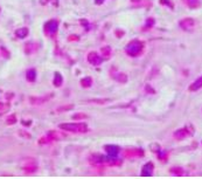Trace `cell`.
<instances>
[{
    "mask_svg": "<svg viewBox=\"0 0 202 179\" xmlns=\"http://www.w3.org/2000/svg\"><path fill=\"white\" fill-rule=\"evenodd\" d=\"M142 49H144V44L139 40H133L125 46V53L131 58L139 56L142 53Z\"/></svg>",
    "mask_w": 202,
    "mask_h": 179,
    "instance_id": "6da1fadb",
    "label": "cell"
},
{
    "mask_svg": "<svg viewBox=\"0 0 202 179\" xmlns=\"http://www.w3.org/2000/svg\"><path fill=\"white\" fill-rule=\"evenodd\" d=\"M59 127L64 131L77 132V134H84L88 131V125L85 123H61Z\"/></svg>",
    "mask_w": 202,
    "mask_h": 179,
    "instance_id": "7a4b0ae2",
    "label": "cell"
},
{
    "mask_svg": "<svg viewBox=\"0 0 202 179\" xmlns=\"http://www.w3.org/2000/svg\"><path fill=\"white\" fill-rule=\"evenodd\" d=\"M43 30H45V33L48 37L55 35L57 30H59V23H57V20H54V19H53V20L47 21V23H45Z\"/></svg>",
    "mask_w": 202,
    "mask_h": 179,
    "instance_id": "3957f363",
    "label": "cell"
},
{
    "mask_svg": "<svg viewBox=\"0 0 202 179\" xmlns=\"http://www.w3.org/2000/svg\"><path fill=\"white\" fill-rule=\"evenodd\" d=\"M22 169L25 172L27 173H33V172H36L38 170V165H36V162L32 158H28V159H25L22 164Z\"/></svg>",
    "mask_w": 202,
    "mask_h": 179,
    "instance_id": "277c9868",
    "label": "cell"
},
{
    "mask_svg": "<svg viewBox=\"0 0 202 179\" xmlns=\"http://www.w3.org/2000/svg\"><path fill=\"white\" fill-rule=\"evenodd\" d=\"M180 27L183 30H187V32H190V30H194L195 27V20L192 19V18H186V19H182L180 21Z\"/></svg>",
    "mask_w": 202,
    "mask_h": 179,
    "instance_id": "5b68a950",
    "label": "cell"
},
{
    "mask_svg": "<svg viewBox=\"0 0 202 179\" xmlns=\"http://www.w3.org/2000/svg\"><path fill=\"white\" fill-rule=\"evenodd\" d=\"M103 61V58L99 56L96 52H90L88 54V62L92 66H99Z\"/></svg>",
    "mask_w": 202,
    "mask_h": 179,
    "instance_id": "8992f818",
    "label": "cell"
},
{
    "mask_svg": "<svg viewBox=\"0 0 202 179\" xmlns=\"http://www.w3.org/2000/svg\"><path fill=\"white\" fill-rule=\"evenodd\" d=\"M124 155L127 158H137L144 156V151L140 149H126L124 151Z\"/></svg>",
    "mask_w": 202,
    "mask_h": 179,
    "instance_id": "52a82bcc",
    "label": "cell"
},
{
    "mask_svg": "<svg viewBox=\"0 0 202 179\" xmlns=\"http://www.w3.org/2000/svg\"><path fill=\"white\" fill-rule=\"evenodd\" d=\"M153 170H154V165L153 163L149 162L147 164H145L142 169V177H151L153 174Z\"/></svg>",
    "mask_w": 202,
    "mask_h": 179,
    "instance_id": "ba28073f",
    "label": "cell"
},
{
    "mask_svg": "<svg viewBox=\"0 0 202 179\" xmlns=\"http://www.w3.org/2000/svg\"><path fill=\"white\" fill-rule=\"evenodd\" d=\"M104 149L106 151V153L110 157H112V158H116L118 156V153H119V146H117V145L110 144V145H106Z\"/></svg>",
    "mask_w": 202,
    "mask_h": 179,
    "instance_id": "9c48e42d",
    "label": "cell"
},
{
    "mask_svg": "<svg viewBox=\"0 0 202 179\" xmlns=\"http://www.w3.org/2000/svg\"><path fill=\"white\" fill-rule=\"evenodd\" d=\"M190 134H192V132H189L186 128H185V129H180V130H176V131L174 132V138L178 139V141H182V139L187 138L188 136H190Z\"/></svg>",
    "mask_w": 202,
    "mask_h": 179,
    "instance_id": "30bf717a",
    "label": "cell"
},
{
    "mask_svg": "<svg viewBox=\"0 0 202 179\" xmlns=\"http://www.w3.org/2000/svg\"><path fill=\"white\" fill-rule=\"evenodd\" d=\"M47 136L52 139V141H61V139H64L67 136L62 132H59V131H55V130H50L47 132Z\"/></svg>",
    "mask_w": 202,
    "mask_h": 179,
    "instance_id": "8fae6325",
    "label": "cell"
},
{
    "mask_svg": "<svg viewBox=\"0 0 202 179\" xmlns=\"http://www.w3.org/2000/svg\"><path fill=\"white\" fill-rule=\"evenodd\" d=\"M111 75H112L113 80L117 81V82H119V83L127 82V75L124 74V73H119V72H115V70H113L112 73H111Z\"/></svg>",
    "mask_w": 202,
    "mask_h": 179,
    "instance_id": "7c38bea8",
    "label": "cell"
},
{
    "mask_svg": "<svg viewBox=\"0 0 202 179\" xmlns=\"http://www.w3.org/2000/svg\"><path fill=\"white\" fill-rule=\"evenodd\" d=\"M52 95H48V96H41V97H30L29 98V102L32 103V104L34 105H40L42 104V103H45V102H47Z\"/></svg>",
    "mask_w": 202,
    "mask_h": 179,
    "instance_id": "4fadbf2b",
    "label": "cell"
},
{
    "mask_svg": "<svg viewBox=\"0 0 202 179\" xmlns=\"http://www.w3.org/2000/svg\"><path fill=\"white\" fill-rule=\"evenodd\" d=\"M104 157L102 155H98V153H94L89 157V162L91 164H102L104 162Z\"/></svg>",
    "mask_w": 202,
    "mask_h": 179,
    "instance_id": "5bb4252c",
    "label": "cell"
},
{
    "mask_svg": "<svg viewBox=\"0 0 202 179\" xmlns=\"http://www.w3.org/2000/svg\"><path fill=\"white\" fill-rule=\"evenodd\" d=\"M202 88V76H200L199 79H196L194 82L189 86V91H196V90L201 89Z\"/></svg>",
    "mask_w": 202,
    "mask_h": 179,
    "instance_id": "9a60e30c",
    "label": "cell"
},
{
    "mask_svg": "<svg viewBox=\"0 0 202 179\" xmlns=\"http://www.w3.org/2000/svg\"><path fill=\"white\" fill-rule=\"evenodd\" d=\"M26 79L28 82H34L36 80V70L34 68H30L26 72Z\"/></svg>",
    "mask_w": 202,
    "mask_h": 179,
    "instance_id": "2e32d148",
    "label": "cell"
},
{
    "mask_svg": "<svg viewBox=\"0 0 202 179\" xmlns=\"http://www.w3.org/2000/svg\"><path fill=\"white\" fill-rule=\"evenodd\" d=\"M62 83H63V76L60 74V73H55L54 74V80H53V84L56 87V88H59L62 86Z\"/></svg>",
    "mask_w": 202,
    "mask_h": 179,
    "instance_id": "e0dca14e",
    "label": "cell"
},
{
    "mask_svg": "<svg viewBox=\"0 0 202 179\" xmlns=\"http://www.w3.org/2000/svg\"><path fill=\"white\" fill-rule=\"evenodd\" d=\"M28 33H29V30H28L27 27H22V28H19V30H15V35L19 39H25L28 35Z\"/></svg>",
    "mask_w": 202,
    "mask_h": 179,
    "instance_id": "ac0fdd59",
    "label": "cell"
},
{
    "mask_svg": "<svg viewBox=\"0 0 202 179\" xmlns=\"http://www.w3.org/2000/svg\"><path fill=\"white\" fill-rule=\"evenodd\" d=\"M101 54H102V58L103 60H109L110 56H111V48L109 46H105V47H102L101 49Z\"/></svg>",
    "mask_w": 202,
    "mask_h": 179,
    "instance_id": "d6986e66",
    "label": "cell"
},
{
    "mask_svg": "<svg viewBox=\"0 0 202 179\" xmlns=\"http://www.w3.org/2000/svg\"><path fill=\"white\" fill-rule=\"evenodd\" d=\"M11 109V105L9 103H5V102H0V116L7 114Z\"/></svg>",
    "mask_w": 202,
    "mask_h": 179,
    "instance_id": "ffe728a7",
    "label": "cell"
},
{
    "mask_svg": "<svg viewBox=\"0 0 202 179\" xmlns=\"http://www.w3.org/2000/svg\"><path fill=\"white\" fill-rule=\"evenodd\" d=\"M91 84H92V80L90 77H84V79L81 80V86L83 88H90Z\"/></svg>",
    "mask_w": 202,
    "mask_h": 179,
    "instance_id": "44dd1931",
    "label": "cell"
},
{
    "mask_svg": "<svg viewBox=\"0 0 202 179\" xmlns=\"http://www.w3.org/2000/svg\"><path fill=\"white\" fill-rule=\"evenodd\" d=\"M15 123H16V116L15 115H9L8 118L6 119V124L7 125H13Z\"/></svg>",
    "mask_w": 202,
    "mask_h": 179,
    "instance_id": "7402d4cb",
    "label": "cell"
},
{
    "mask_svg": "<svg viewBox=\"0 0 202 179\" xmlns=\"http://www.w3.org/2000/svg\"><path fill=\"white\" fill-rule=\"evenodd\" d=\"M187 4L189 7L195 8L200 5V0H187Z\"/></svg>",
    "mask_w": 202,
    "mask_h": 179,
    "instance_id": "603a6c76",
    "label": "cell"
},
{
    "mask_svg": "<svg viewBox=\"0 0 202 179\" xmlns=\"http://www.w3.org/2000/svg\"><path fill=\"white\" fill-rule=\"evenodd\" d=\"M171 172H172L173 174H176V176H182L183 174V170L181 167H172Z\"/></svg>",
    "mask_w": 202,
    "mask_h": 179,
    "instance_id": "cb8c5ba5",
    "label": "cell"
},
{
    "mask_svg": "<svg viewBox=\"0 0 202 179\" xmlns=\"http://www.w3.org/2000/svg\"><path fill=\"white\" fill-rule=\"evenodd\" d=\"M150 150L152 151V152H156V153H158V152L160 151V145L157 144V143H152V144L150 145Z\"/></svg>",
    "mask_w": 202,
    "mask_h": 179,
    "instance_id": "d4e9b609",
    "label": "cell"
},
{
    "mask_svg": "<svg viewBox=\"0 0 202 179\" xmlns=\"http://www.w3.org/2000/svg\"><path fill=\"white\" fill-rule=\"evenodd\" d=\"M53 142L52 139L48 137V136H45V137H42V138H40L39 139V144L40 145H43V144H48V143H50Z\"/></svg>",
    "mask_w": 202,
    "mask_h": 179,
    "instance_id": "484cf974",
    "label": "cell"
},
{
    "mask_svg": "<svg viewBox=\"0 0 202 179\" xmlns=\"http://www.w3.org/2000/svg\"><path fill=\"white\" fill-rule=\"evenodd\" d=\"M25 52L27 54H30V53L34 52V44H27L26 47H25Z\"/></svg>",
    "mask_w": 202,
    "mask_h": 179,
    "instance_id": "4316f807",
    "label": "cell"
},
{
    "mask_svg": "<svg viewBox=\"0 0 202 179\" xmlns=\"http://www.w3.org/2000/svg\"><path fill=\"white\" fill-rule=\"evenodd\" d=\"M73 118L74 119H83V118H88V116H87L85 114H81V112H78V114H75V115L73 116Z\"/></svg>",
    "mask_w": 202,
    "mask_h": 179,
    "instance_id": "83f0119b",
    "label": "cell"
},
{
    "mask_svg": "<svg viewBox=\"0 0 202 179\" xmlns=\"http://www.w3.org/2000/svg\"><path fill=\"white\" fill-rule=\"evenodd\" d=\"M160 4L161 5H165V6H168V7L173 8V4L171 0H160Z\"/></svg>",
    "mask_w": 202,
    "mask_h": 179,
    "instance_id": "f1b7e54d",
    "label": "cell"
},
{
    "mask_svg": "<svg viewBox=\"0 0 202 179\" xmlns=\"http://www.w3.org/2000/svg\"><path fill=\"white\" fill-rule=\"evenodd\" d=\"M0 49H1V53H2V56L6 58V59H8V58H9V52H8L5 47H1Z\"/></svg>",
    "mask_w": 202,
    "mask_h": 179,
    "instance_id": "f546056e",
    "label": "cell"
},
{
    "mask_svg": "<svg viewBox=\"0 0 202 179\" xmlns=\"http://www.w3.org/2000/svg\"><path fill=\"white\" fill-rule=\"evenodd\" d=\"M166 157H167V153H166V152H160V151L158 152V158H159V159L165 160V159H166Z\"/></svg>",
    "mask_w": 202,
    "mask_h": 179,
    "instance_id": "4dcf8cb0",
    "label": "cell"
},
{
    "mask_svg": "<svg viewBox=\"0 0 202 179\" xmlns=\"http://www.w3.org/2000/svg\"><path fill=\"white\" fill-rule=\"evenodd\" d=\"M153 25H154V19H152V18L147 19V21H146V27H151V26H153Z\"/></svg>",
    "mask_w": 202,
    "mask_h": 179,
    "instance_id": "1f68e13d",
    "label": "cell"
},
{
    "mask_svg": "<svg viewBox=\"0 0 202 179\" xmlns=\"http://www.w3.org/2000/svg\"><path fill=\"white\" fill-rule=\"evenodd\" d=\"M68 40H69V41H73V40H74V41H77V40H78V37H76V35H70V37H68Z\"/></svg>",
    "mask_w": 202,
    "mask_h": 179,
    "instance_id": "d6a6232c",
    "label": "cell"
},
{
    "mask_svg": "<svg viewBox=\"0 0 202 179\" xmlns=\"http://www.w3.org/2000/svg\"><path fill=\"white\" fill-rule=\"evenodd\" d=\"M19 132H20V134H22V135H21L22 137H27V138H30V135L28 134V132H23V131H19Z\"/></svg>",
    "mask_w": 202,
    "mask_h": 179,
    "instance_id": "836d02e7",
    "label": "cell"
},
{
    "mask_svg": "<svg viewBox=\"0 0 202 179\" xmlns=\"http://www.w3.org/2000/svg\"><path fill=\"white\" fill-rule=\"evenodd\" d=\"M104 1H105V0H95V4H96L97 6H99V5H102Z\"/></svg>",
    "mask_w": 202,
    "mask_h": 179,
    "instance_id": "e575fe53",
    "label": "cell"
}]
</instances>
